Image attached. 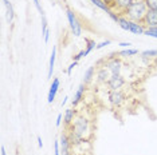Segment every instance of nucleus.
Returning <instances> with one entry per match:
<instances>
[{
    "instance_id": "1",
    "label": "nucleus",
    "mask_w": 157,
    "mask_h": 155,
    "mask_svg": "<svg viewBox=\"0 0 157 155\" xmlns=\"http://www.w3.org/2000/svg\"><path fill=\"white\" fill-rule=\"evenodd\" d=\"M146 12H148V7H146L145 0H134V2L132 3V5L124 12V16L126 17V19H129L130 22L142 24Z\"/></svg>"
},
{
    "instance_id": "2",
    "label": "nucleus",
    "mask_w": 157,
    "mask_h": 155,
    "mask_svg": "<svg viewBox=\"0 0 157 155\" xmlns=\"http://www.w3.org/2000/svg\"><path fill=\"white\" fill-rule=\"evenodd\" d=\"M67 128L74 131L78 136H81V138L83 139L85 136L87 135V132L90 131V122H89V119L85 118V116H78V118H75V121L73 122V124Z\"/></svg>"
},
{
    "instance_id": "3",
    "label": "nucleus",
    "mask_w": 157,
    "mask_h": 155,
    "mask_svg": "<svg viewBox=\"0 0 157 155\" xmlns=\"http://www.w3.org/2000/svg\"><path fill=\"white\" fill-rule=\"evenodd\" d=\"M66 15H67V20H69V24H70V28L73 31L74 36H81L82 35V26L78 20V17L75 16V13L71 11L70 8H66Z\"/></svg>"
},
{
    "instance_id": "4",
    "label": "nucleus",
    "mask_w": 157,
    "mask_h": 155,
    "mask_svg": "<svg viewBox=\"0 0 157 155\" xmlns=\"http://www.w3.org/2000/svg\"><path fill=\"white\" fill-rule=\"evenodd\" d=\"M109 103L113 106V107H121V106L124 104L125 99H126V96H125V94L122 92V90H116V91H109Z\"/></svg>"
},
{
    "instance_id": "5",
    "label": "nucleus",
    "mask_w": 157,
    "mask_h": 155,
    "mask_svg": "<svg viewBox=\"0 0 157 155\" xmlns=\"http://www.w3.org/2000/svg\"><path fill=\"white\" fill-rule=\"evenodd\" d=\"M105 66L110 71V75H121V71H122V62H121V59L118 58L106 59Z\"/></svg>"
},
{
    "instance_id": "6",
    "label": "nucleus",
    "mask_w": 157,
    "mask_h": 155,
    "mask_svg": "<svg viewBox=\"0 0 157 155\" xmlns=\"http://www.w3.org/2000/svg\"><path fill=\"white\" fill-rule=\"evenodd\" d=\"M125 84H126V80H125L122 75H112L109 78L106 86H108L109 91H116V90H121Z\"/></svg>"
},
{
    "instance_id": "7",
    "label": "nucleus",
    "mask_w": 157,
    "mask_h": 155,
    "mask_svg": "<svg viewBox=\"0 0 157 155\" xmlns=\"http://www.w3.org/2000/svg\"><path fill=\"white\" fill-rule=\"evenodd\" d=\"M110 76L112 75H110L109 70L106 68V66H102V67H98L97 68V72H95V80H97L98 84H106Z\"/></svg>"
},
{
    "instance_id": "8",
    "label": "nucleus",
    "mask_w": 157,
    "mask_h": 155,
    "mask_svg": "<svg viewBox=\"0 0 157 155\" xmlns=\"http://www.w3.org/2000/svg\"><path fill=\"white\" fill-rule=\"evenodd\" d=\"M142 24L145 26V28L149 27H157V9H149L144 17V22Z\"/></svg>"
},
{
    "instance_id": "9",
    "label": "nucleus",
    "mask_w": 157,
    "mask_h": 155,
    "mask_svg": "<svg viewBox=\"0 0 157 155\" xmlns=\"http://www.w3.org/2000/svg\"><path fill=\"white\" fill-rule=\"evenodd\" d=\"M59 146H60V154L62 155H73L70 153V150L73 149V147H71V144H70L67 132H62L60 139H59Z\"/></svg>"
},
{
    "instance_id": "10",
    "label": "nucleus",
    "mask_w": 157,
    "mask_h": 155,
    "mask_svg": "<svg viewBox=\"0 0 157 155\" xmlns=\"http://www.w3.org/2000/svg\"><path fill=\"white\" fill-rule=\"evenodd\" d=\"M59 84H60L59 79H58V78H55V79L52 80L51 86H50V90H48V98H47L48 103H52V102L55 100L56 92H58V90H59Z\"/></svg>"
},
{
    "instance_id": "11",
    "label": "nucleus",
    "mask_w": 157,
    "mask_h": 155,
    "mask_svg": "<svg viewBox=\"0 0 157 155\" xmlns=\"http://www.w3.org/2000/svg\"><path fill=\"white\" fill-rule=\"evenodd\" d=\"M77 118V112L75 110H73V108H67L65 111V114H63V123H65L66 127H70L71 124H73V122L75 121Z\"/></svg>"
},
{
    "instance_id": "12",
    "label": "nucleus",
    "mask_w": 157,
    "mask_h": 155,
    "mask_svg": "<svg viewBox=\"0 0 157 155\" xmlns=\"http://www.w3.org/2000/svg\"><path fill=\"white\" fill-rule=\"evenodd\" d=\"M133 2H134V0H113L114 7H116L118 11L122 12V15H124V12L132 5V3H133Z\"/></svg>"
},
{
    "instance_id": "13",
    "label": "nucleus",
    "mask_w": 157,
    "mask_h": 155,
    "mask_svg": "<svg viewBox=\"0 0 157 155\" xmlns=\"http://www.w3.org/2000/svg\"><path fill=\"white\" fill-rule=\"evenodd\" d=\"M85 91H86V84H83L82 83L79 87H78V90H77V92H75V95H74V99H73V107L74 106H78V103L83 99V95H85Z\"/></svg>"
},
{
    "instance_id": "14",
    "label": "nucleus",
    "mask_w": 157,
    "mask_h": 155,
    "mask_svg": "<svg viewBox=\"0 0 157 155\" xmlns=\"http://www.w3.org/2000/svg\"><path fill=\"white\" fill-rule=\"evenodd\" d=\"M129 32L134 34V35H144L145 32V27L141 23H136V22H130L129 26Z\"/></svg>"
},
{
    "instance_id": "15",
    "label": "nucleus",
    "mask_w": 157,
    "mask_h": 155,
    "mask_svg": "<svg viewBox=\"0 0 157 155\" xmlns=\"http://www.w3.org/2000/svg\"><path fill=\"white\" fill-rule=\"evenodd\" d=\"M94 74H95V67L94 66L89 67L86 71H85V75H83V84L87 86L89 83H91L93 78H94Z\"/></svg>"
},
{
    "instance_id": "16",
    "label": "nucleus",
    "mask_w": 157,
    "mask_h": 155,
    "mask_svg": "<svg viewBox=\"0 0 157 155\" xmlns=\"http://www.w3.org/2000/svg\"><path fill=\"white\" fill-rule=\"evenodd\" d=\"M55 58H56V48L54 47L51 52V56H50V63H48V74H47L48 79L52 76V71H54V66H55Z\"/></svg>"
},
{
    "instance_id": "17",
    "label": "nucleus",
    "mask_w": 157,
    "mask_h": 155,
    "mask_svg": "<svg viewBox=\"0 0 157 155\" xmlns=\"http://www.w3.org/2000/svg\"><path fill=\"white\" fill-rule=\"evenodd\" d=\"M6 8H7V22H8V24H12L13 22V17H15V11H13V7L11 4V2H7L6 3Z\"/></svg>"
},
{
    "instance_id": "18",
    "label": "nucleus",
    "mask_w": 157,
    "mask_h": 155,
    "mask_svg": "<svg viewBox=\"0 0 157 155\" xmlns=\"http://www.w3.org/2000/svg\"><path fill=\"white\" fill-rule=\"evenodd\" d=\"M90 2L94 4L95 7H98V8H101V9H103V11H106V12H110L112 9L109 8V5L105 3V0H90Z\"/></svg>"
},
{
    "instance_id": "19",
    "label": "nucleus",
    "mask_w": 157,
    "mask_h": 155,
    "mask_svg": "<svg viewBox=\"0 0 157 155\" xmlns=\"http://www.w3.org/2000/svg\"><path fill=\"white\" fill-rule=\"evenodd\" d=\"M118 26L122 28V30H125V31H129V26H130V20L129 19H126L124 15H121L120 16V20H118Z\"/></svg>"
},
{
    "instance_id": "20",
    "label": "nucleus",
    "mask_w": 157,
    "mask_h": 155,
    "mask_svg": "<svg viewBox=\"0 0 157 155\" xmlns=\"http://www.w3.org/2000/svg\"><path fill=\"white\" fill-rule=\"evenodd\" d=\"M86 43H87V45H86V50H85V56H87L93 50H94V48H97V43H95V40L87 39Z\"/></svg>"
},
{
    "instance_id": "21",
    "label": "nucleus",
    "mask_w": 157,
    "mask_h": 155,
    "mask_svg": "<svg viewBox=\"0 0 157 155\" xmlns=\"http://www.w3.org/2000/svg\"><path fill=\"white\" fill-rule=\"evenodd\" d=\"M118 54H120L121 56H125V58H126V56L137 55V54H138V50H134V48H132V50H129V48H128V50H122V51H120Z\"/></svg>"
},
{
    "instance_id": "22",
    "label": "nucleus",
    "mask_w": 157,
    "mask_h": 155,
    "mask_svg": "<svg viewBox=\"0 0 157 155\" xmlns=\"http://www.w3.org/2000/svg\"><path fill=\"white\" fill-rule=\"evenodd\" d=\"M141 58H157V50H148L141 52Z\"/></svg>"
},
{
    "instance_id": "23",
    "label": "nucleus",
    "mask_w": 157,
    "mask_h": 155,
    "mask_svg": "<svg viewBox=\"0 0 157 155\" xmlns=\"http://www.w3.org/2000/svg\"><path fill=\"white\" fill-rule=\"evenodd\" d=\"M144 35H148V36H152V38H157V27H149V28H145Z\"/></svg>"
},
{
    "instance_id": "24",
    "label": "nucleus",
    "mask_w": 157,
    "mask_h": 155,
    "mask_svg": "<svg viewBox=\"0 0 157 155\" xmlns=\"http://www.w3.org/2000/svg\"><path fill=\"white\" fill-rule=\"evenodd\" d=\"M145 3L149 9H157V0H145Z\"/></svg>"
},
{
    "instance_id": "25",
    "label": "nucleus",
    "mask_w": 157,
    "mask_h": 155,
    "mask_svg": "<svg viewBox=\"0 0 157 155\" xmlns=\"http://www.w3.org/2000/svg\"><path fill=\"white\" fill-rule=\"evenodd\" d=\"M109 16L112 17V19H113L116 23H118V20H120V16H121V15H118V13H116V12H113V11H110V12H109Z\"/></svg>"
},
{
    "instance_id": "26",
    "label": "nucleus",
    "mask_w": 157,
    "mask_h": 155,
    "mask_svg": "<svg viewBox=\"0 0 157 155\" xmlns=\"http://www.w3.org/2000/svg\"><path fill=\"white\" fill-rule=\"evenodd\" d=\"M110 43H112V41H110V40L101 41V43H99V44H97V48H95V50H101V48H103V47H105V45H109Z\"/></svg>"
},
{
    "instance_id": "27",
    "label": "nucleus",
    "mask_w": 157,
    "mask_h": 155,
    "mask_svg": "<svg viewBox=\"0 0 157 155\" xmlns=\"http://www.w3.org/2000/svg\"><path fill=\"white\" fill-rule=\"evenodd\" d=\"M83 56H85V50H83V51H79V52H78L77 55H74V60H75V62H78V60H79L81 58H83Z\"/></svg>"
},
{
    "instance_id": "28",
    "label": "nucleus",
    "mask_w": 157,
    "mask_h": 155,
    "mask_svg": "<svg viewBox=\"0 0 157 155\" xmlns=\"http://www.w3.org/2000/svg\"><path fill=\"white\" fill-rule=\"evenodd\" d=\"M34 4H35V7H36V9L39 11V13H40V15H42V13H44L43 9H42V7H40V4H39V0H34Z\"/></svg>"
},
{
    "instance_id": "29",
    "label": "nucleus",
    "mask_w": 157,
    "mask_h": 155,
    "mask_svg": "<svg viewBox=\"0 0 157 155\" xmlns=\"http://www.w3.org/2000/svg\"><path fill=\"white\" fill-rule=\"evenodd\" d=\"M78 64V62H75V60H74V63H71V64L69 66V68H67V75H70V74H71V71H73V70H74V67H75Z\"/></svg>"
},
{
    "instance_id": "30",
    "label": "nucleus",
    "mask_w": 157,
    "mask_h": 155,
    "mask_svg": "<svg viewBox=\"0 0 157 155\" xmlns=\"http://www.w3.org/2000/svg\"><path fill=\"white\" fill-rule=\"evenodd\" d=\"M54 146H55V155H60V149H59L60 146H59V140H56Z\"/></svg>"
},
{
    "instance_id": "31",
    "label": "nucleus",
    "mask_w": 157,
    "mask_h": 155,
    "mask_svg": "<svg viewBox=\"0 0 157 155\" xmlns=\"http://www.w3.org/2000/svg\"><path fill=\"white\" fill-rule=\"evenodd\" d=\"M60 123H62V114H58V116H56V122H55L56 127H59Z\"/></svg>"
},
{
    "instance_id": "32",
    "label": "nucleus",
    "mask_w": 157,
    "mask_h": 155,
    "mask_svg": "<svg viewBox=\"0 0 157 155\" xmlns=\"http://www.w3.org/2000/svg\"><path fill=\"white\" fill-rule=\"evenodd\" d=\"M118 45H121V47H129V45H132V43H129V41H128V43H125V41H122V43H120Z\"/></svg>"
},
{
    "instance_id": "33",
    "label": "nucleus",
    "mask_w": 157,
    "mask_h": 155,
    "mask_svg": "<svg viewBox=\"0 0 157 155\" xmlns=\"http://www.w3.org/2000/svg\"><path fill=\"white\" fill-rule=\"evenodd\" d=\"M38 144H39V147H40V149L43 147V142H42V138H40V136H38Z\"/></svg>"
},
{
    "instance_id": "34",
    "label": "nucleus",
    "mask_w": 157,
    "mask_h": 155,
    "mask_svg": "<svg viewBox=\"0 0 157 155\" xmlns=\"http://www.w3.org/2000/svg\"><path fill=\"white\" fill-rule=\"evenodd\" d=\"M2 155H7V153H6V149H4V146H2Z\"/></svg>"
},
{
    "instance_id": "35",
    "label": "nucleus",
    "mask_w": 157,
    "mask_h": 155,
    "mask_svg": "<svg viewBox=\"0 0 157 155\" xmlns=\"http://www.w3.org/2000/svg\"><path fill=\"white\" fill-rule=\"evenodd\" d=\"M67 99H69V98H67V96H66V98H65V99H63V100H62V106H65V104H66V102H67Z\"/></svg>"
},
{
    "instance_id": "36",
    "label": "nucleus",
    "mask_w": 157,
    "mask_h": 155,
    "mask_svg": "<svg viewBox=\"0 0 157 155\" xmlns=\"http://www.w3.org/2000/svg\"><path fill=\"white\" fill-rule=\"evenodd\" d=\"M7 2H8V0H3V3H4V4H6V3H7Z\"/></svg>"
},
{
    "instance_id": "37",
    "label": "nucleus",
    "mask_w": 157,
    "mask_h": 155,
    "mask_svg": "<svg viewBox=\"0 0 157 155\" xmlns=\"http://www.w3.org/2000/svg\"><path fill=\"white\" fill-rule=\"evenodd\" d=\"M155 59H156V63H157V58H155Z\"/></svg>"
}]
</instances>
